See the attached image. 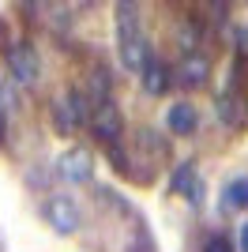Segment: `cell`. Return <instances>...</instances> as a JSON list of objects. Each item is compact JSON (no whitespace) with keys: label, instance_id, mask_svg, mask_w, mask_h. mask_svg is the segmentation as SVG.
Listing matches in <instances>:
<instances>
[{"label":"cell","instance_id":"8","mask_svg":"<svg viewBox=\"0 0 248 252\" xmlns=\"http://www.w3.org/2000/svg\"><path fill=\"white\" fill-rule=\"evenodd\" d=\"M117 53H121V64L128 68V72H135V75L143 72V64L151 61V49H147V38H143V34H139V38L121 42V49H117Z\"/></svg>","mask_w":248,"mask_h":252},{"label":"cell","instance_id":"13","mask_svg":"<svg viewBox=\"0 0 248 252\" xmlns=\"http://www.w3.org/2000/svg\"><path fill=\"white\" fill-rule=\"evenodd\" d=\"M218 113H222V121H226V125H233V105H229L226 94H218Z\"/></svg>","mask_w":248,"mask_h":252},{"label":"cell","instance_id":"2","mask_svg":"<svg viewBox=\"0 0 248 252\" xmlns=\"http://www.w3.org/2000/svg\"><path fill=\"white\" fill-rule=\"evenodd\" d=\"M41 219L49 222L57 233H75V230H79V207H75V200H68V196H53V200H45Z\"/></svg>","mask_w":248,"mask_h":252},{"label":"cell","instance_id":"4","mask_svg":"<svg viewBox=\"0 0 248 252\" xmlns=\"http://www.w3.org/2000/svg\"><path fill=\"white\" fill-rule=\"evenodd\" d=\"M8 72L15 75V83H34L41 72V64H38V53H34V45L19 42V45H11L8 49Z\"/></svg>","mask_w":248,"mask_h":252},{"label":"cell","instance_id":"11","mask_svg":"<svg viewBox=\"0 0 248 252\" xmlns=\"http://www.w3.org/2000/svg\"><path fill=\"white\" fill-rule=\"evenodd\" d=\"M207 61L199 57V53H192V57H185L181 61V83L185 87H199V83H207Z\"/></svg>","mask_w":248,"mask_h":252},{"label":"cell","instance_id":"9","mask_svg":"<svg viewBox=\"0 0 248 252\" xmlns=\"http://www.w3.org/2000/svg\"><path fill=\"white\" fill-rule=\"evenodd\" d=\"M139 79H143V91H147V94H165V91H169V68H165V61L151 57V61L143 64Z\"/></svg>","mask_w":248,"mask_h":252},{"label":"cell","instance_id":"12","mask_svg":"<svg viewBox=\"0 0 248 252\" xmlns=\"http://www.w3.org/2000/svg\"><path fill=\"white\" fill-rule=\"evenodd\" d=\"M203 252H233V241L222 237V233H211V237L203 241Z\"/></svg>","mask_w":248,"mask_h":252},{"label":"cell","instance_id":"7","mask_svg":"<svg viewBox=\"0 0 248 252\" xmlns=\"http://www.w3.org/2000/svg\"><path fill=\"white\" fill-rule=\"evenodd\" d=\"M173 192L188 196V203H192V207H199V200H203V185H199L196 166H192V162H185V166L173 173Z\"/></svg>","mask_w":248,"mask_h":252},{"label":"cell","instance_id":"15","mask_svg":"<svg viewBox=\"0 0 248 252\" xmlns=\"http://www.w3.org/2000/svg\"><path fill=\"white\" fill-rule=\"evenodd\" d=\"M237 241H241V252H248V222L241 226V233H237Z\"/></svg>","mask_w":248,"mask_h":252},{"label":"cell","instance_id":"14","mask_svg":"<svg viewBox=\"0 0 248 252\" xmlns=\"http://www.w3.org/2000/svg\"><path fill=\"white\" fill-rule=\"evenodd\" d=\"M233 42L241 53H248V27H233Z\"/></svg>","mask_w":248,"mask_h":252},{"label":"cell","instance_id":"5","mask_svg":"<svg viewBox=\"0 0 248 252\" xmlns=\"http://www.w3.org/2000/svg\"><path fill=\"white\" fill-rule=\"evenodd\" d=\"M57 169H61V177L72 181V185H87V181L94 177V162L87 158V151H79V147L64 151L61 162H57Z\"/></svg>","mask_w":248,"mask_h":252},{"label":"cell","instance_id":"3","mask_svg":"<svg viewBox=\"0 0 248 252\" xmlns=\"http://www.w3.org/2000/svg\"><path fill=\"white\" fill-rule=\"evenodd\" d=\"M91 132H94V139H98V143H117V139H121V132H124L121 109H117L113 102H102V105L91 113Z\"/></svg>","mask_w":248,"mask_h":252},{"label":"cell","instance_id":"6","mask_svg":"<svg viewBox=\"0 0 248 252\" xmlns=\"http://www.w3.org/2000/svg\"><path fill=\"white\" fill-rule=\"evenodd\" d=\"M165 128L173 132V136H192L199 128V113L192 102H173L169 105V113H165Z\"/></svg>","mask_w":248,"mask_h":252},{"label":"cell","instance_id":"16","mask_svg":"<svg viewBox=\"0 0 248 252\" xmlns=\"http://www.w3.org/2000/svg\"><path fill=\"white\" fill-rule=\"evenodd\" d=\"M245 113H248V105H245Z\"/></svg>","mask_w":248,"mask_h":252},{"label":"cell","instance_id":"1","mask_svg":"<svg viewBox=\"0 0 248 252\" xmlns=\"http://www.w3.org/2000/svg\"><path fill=\"white\" fill-rule=\"evenodd\" d=\"M53 128L61 132V136H75L87 121H91V105L79 91H64V94L53 98Z\"/></svg>","mask_w":248,"mask_h":252},{"label":"cell","instance_id":"10","mask_svg":"<svg viewBox=\"0 0 248 252\" xmlns=\"http://www.w3.org/2000/svg\"><path fill=\"white\" fill-rule=\"evenodd\" d=\"M222 207L226 211H248V177H233L222 192Z\"/></svg>","mask_w":248,"mask_h":252}]
</instances>
